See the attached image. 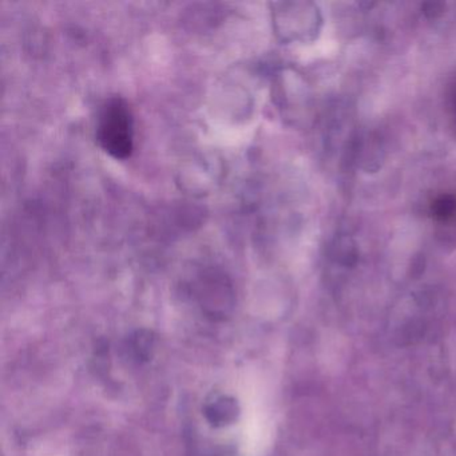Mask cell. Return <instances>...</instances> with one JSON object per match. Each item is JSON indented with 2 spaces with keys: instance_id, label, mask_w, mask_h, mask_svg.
Returning <instances> with one entry per match:
<instances>
[{
  "instance_id": "6da1fadb",
  "label": "cell",
  "mask_w": 456,
  "mask_h": 456,
  "mask_svg": "<svg viewBox=\"0 0 456 456\" xmlns=\"http://www.w3.org/2000/svg\"><path fill=\"white\" fill-rule=\"evenodd\" d=\"M97 142L109 156L125 161L134 151V116L122 97L103 103L97 125Z\"/></svg>"
},
{
  "instance_id": "7a4b0ae2",
  "label": "cell",
  "mask_w": 456,
  "mask_h": 456,
  "mask_svg": "<svg viewBox=\"0 0 456 456\" xmlns=\"http://www.w3.org/2000/svg\"><path fill=\"white\" fill-rule=\"evenodd\" d=\"M231 287L224 274L208 272L199 282V297L202 306L217 314L226 311L231 303Z\"/></svg>"
},
{
  "instance_id": "3957f363",
  "label": "cell",
  "mask_w": 456,
  "mask_h": 456,
  "mask_svg": "<svg viewBox=\"0 0 456 456\" xmlns=\"http://www.w3.org/2000/svg\"><path fill=\"white\" fill-rule=\"evenodd\" d=\"M205 413H207L210 423L215 426H225V424H232V421L236 420L237 415H239V407H237L236 400L225 396V395H218L207 403Z\"/></svg>"
},
{
  "instance_id": "277c9868",
  "label": "cell",
  "mask_w": 456,
  "mask_h": 456,
  "mask_svg": "<svg viewBox=\"0 0 456 456\" xmlns=\"http://www.w3.org/2000/svg\"><path fill=\"white\" fill-rule=\"evenodd\" d=\"M435 217L443 221L452 220L456 216V199L452 196H443L432 205Z\"/></svg>"
},
{
  "instance_id": "5b68a950",
  "label": "cell",
  "mask_w": 456,
  "mask_h": 456,
  "mask_svg": "<svg viewBox=\"0 0 456 456\" xmlns=\"http://www.w3.org/2000/svg\"><path fill=\"white\" fill-rule=\"evenodd\" d=\"M453 113H455V117H456V94H455V98H453Z\"/></svg>"
}]
</instances>
